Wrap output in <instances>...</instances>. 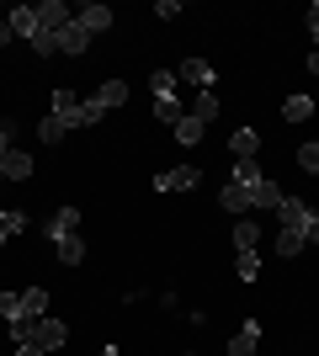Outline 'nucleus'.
Instances as JSON below:
<instances>
[{
    "mask_svg": "<svg viewBox=\"0 0 319 356\" xmlns=\"http://www.w3.org/2000/svg\"><path fill=\"white\" fill-rule=\"evenodd\" d=\"M277 218H282V229L304 234V245H319V213L309 208L304 197H282V202H277Z\"/></svg>",
    "mask_w": 319,
    "mask_h": 356,
    "instance_id": "nucleus-1",
    "label": "nucleus"
},
{
    "mask_svg": "<svg viewBox=\"0 0 319 356\" xmlns=\"http://www.w3.org/2000/svg\"><path fill=\"white\" fill-rule=\"evenodd\" d=\"M192 186H202V170H197V165H170V170L154 176V192H192Z\"/></svg>",
    "mask_w": 319,
    "mask_h": 356,
    "instance_id": "nucleus-2",
    "label": "nucleus"
},
{
    "mask_svg": "<svg viewBox=\"0 0 319 356\" xmlns=\"http://www.w3.org/2000/svg\"><path fill=\"white\" fill-rule=\"evenodd\" d=\"M176 86H197V90H213L218 86V70L208 59H181L176 64Z\"/></svg>",
    "mask_w": 319,
    "mask_h": 356,
    "instance_id": "nucleus-3",
    "label": "nucleus"
},
{
    "mask_svg": "<svg viewBox=\"0 0 319 356\" xmlns=\"http://www.w3.org/2000/svg\"><path fill=\"white\" fill-rule=\"evenodd\" d=\"M69 341V330L54 319V314H43V319H32V341L27 346H38V351H59V346Z\"/></svg>",
    "mask_w": 319,
    "mask_h": 356,
    "instance_id": "nucleus-4",
    "label": "nucleus"
},
{
    "mask_svg": "<svg viewBox=\"0 0 319 356\" xmlns=\"http://www.w3.org/2000/svg\"><path fill=\"white\" fill-rule=\"evenodd\" d=\"M218 202H224V213H250V208H256V192L240 186V181H229L224 192H218Z\"/></svg>",
    "mask_w": 319,
    "mask_h": 356,
    "instance_id": "nucleus-5",
    "label": "nucleus"
},
{
    "mask_svg": "<svg viewBox=\"0 0 319 356\" xmlns=\"http://www.w3.org/2000/svg\"><path fill=\"white\" fill-rule=\"evenodd\" d=\"M75 22H80V27H85V32L96 38V32H106V27H112V11H106L101 0H91V6H80V11H75Z\"/></svg>",
    "mask_w": 319,
    "mask_h": 356,
    "instance_id": "nucleus-6",
    "label": "nucleus"
},
{
    "mask_svg": "<svg viewBox=\"0 0 319 356\" xmlns=\"http://www.w3.org/2000/svg\"><path fill=\"white\" fill-rule=\"evenodd\" d=\"M256 149H261L256 128H234V134H229V154H234V160H256Z\"/></svg>",
    "mask_w": 319,
    "mask_h": 356,
    "instance_id": "nucleus-7",
    "label": "nucleus"
},
{
    "mask_svg": "<svg viewBox=\"0 0 319 356\" xmlns=\"http://www.w3.org/2000/svg\"><path fill=\"white\" fill-rule=\"evenodd\" d=\"M85 48H91V32L80 27V22H69V27L59 32V54H69V59H80Z\"/></svg>",
    "mask_w": 319,
    "mask_h": 356,
    "instance_id": "nucleus-8",
    "label": "nucleus"
},
{
    "mask_svg": "<svg viewBox=\"0 0 319 356\" xmlns=\"http://www.w3.org/2000/svg\"><path fill=\"white\" fill-rule=\"evenodd\" d=\"M32 176V154L27 149H11L6 160H0V181H27Z\"/></svg>",
    "mask_w": 319,
    "mask_h": 356,
    "instance_id": "nucleus-9",
    "label": "nucleus"
},
{
    "mask_svg": "<svg viewBox=\"0 0 319 356\" xmlns=\"http://www.w3.org/2000/svg\"><path fill=\"white\" fill-rule=\"evenodd\" d=\"M256 346H261V325L245 319V330H234V341H229V356H256Z\"/></svg>",
    "mask_w": 319,
    "mask_h": 356,
    "instance_id": "nucleus-10",
    "label": "nucleus"
},
{
    "mask_svg": "<svg viewBox=\"0 0 319 356\" xmlns=\"http://www.w3.org/2000/svg\"><path fill=\"white\" fill-rule=\"evenodd\" d=\"M75 229H80V213L75 208H59L54 218L43 223V239H64V234H75Z\"/></svg>",
    "mask_w": 319,
    "mask_h": 356,
    "instance_id": "nucleus-11",
    "label": "nucleus"
},
{
    "mask_svg": "<svg viewBox=\"0 0 319 356\" xmlns=\"http://www.w3.org/2000/svg\"><path fill=\"white\" fill-rule=\"evenodd\" d=\"M54 118H59L64 128H80V102H75V90H54Z\"/></svg>",
    "mask_w": 319,
    "mask_h": 356,
    "instance_id": "nucleus-12",
    "label": "nucleus"
},
{
    "mask_svg": "<svg viewBox=\"0 0 319 356\" xmlns=\"http://www.w3.org/2000/svg\"><path fill=\"white\" fill-rule=\"evenodd\" d=\"M6 27H11V38H32V32H38L32 6H11V11H6Z\"/></svg>",
    "mask_w": 319,
    "mask_h": 356,
    "instance_id": "nucleus-13",
    "label": "nucleus"
},
{
    "mask_svg": "<svg viewBox=\"0 0 319 356\" xmlns=\"http://www.w3.org/2000/svg\"><path fill=\"white\" fill-rule=\"evenodd\" d=\"M96 106H101V112H112V106H122L128 102V86H122V80H106V86H96V96H91Z\"/></svg>",
    "mask_w": 319,
    "mask_h": 356,
    "instance_id": "nucleus-14",
    "label": "nucleus"
},
{
    "mask_svg": "<svg viewBox=\"0 0 319 356\" xmlns=\"http://www.w3.org/2000/svg\"><path fill=\"white\" fill-rule=\"evenodd\" d=\"M54 250H59L64 266H80V261H85V239H80V234H64V239H54Z\"/></svg>",
    "mask_w": 319,
    "mask_h": 356,
    "instance_id": "nucleus-15",
    "label": "nucleus"
},
{
    "mask_svg": "<svg viewBox=\"0 0 319 356\" xmlns=\"http://www.w3.org/2000/svg\"><path fill=\"white\" fill-rule=\"evenodd\" d=\"M22 314H27V319H43L48 314V287H22Z\"/></svg>",
    "mask_w": 319,
    "mask_h": 356,
    "instance_id": "nucleus-16",
    "label": "nucleus"
},
{
    "mask_svg": "<svg viewBox=\"0 0 319 356\" xmlns=\"http://www.w3.org/2000/svg\"><path fill=\"white\" fill-rule=\"evenodd\" d=\"M154 118L165 122V128H176V122L186 118V112H181V102H176V90H170V96H154Z\"/></svg>",
    "mask_w": 319,
    "mask_h": 356,
    "instance_id": "nucleus-17",
    "label": "nucleus"
},
{
    "mask_svg": "<svg viewBox=\"0 0 319 356\" xmlns=\"http://www.w3.org/2000/svg\"><path fill=\"white\" fill-rule=\"evenodd\" d=\"M256 245H261V223L240 218V223H234V250H256Z\"/></svg>",
    "mask_w": 319,
    "mask_h": 356,
    "instance_id": "nucleus-18",
    "label": "nucleus"
},
{
    "mask_svg": "<svg viewBox=\"0 0 319 356\" xmlns=\"http://www.w3.org/2000/svg\"><path fill=\"white\" fill-rule=\"evenodd\" d=\"M282 118L288 122H309L314 118V96H288V102H282Z\"/></svg>",
    "mask_w": 319,
    "mask_h": 356,
    "instance_id": "nucleus-19",
    "label": "nucleus"
},
{
    "mask_svg": "<svg viewBox=\"0 0 319 356\" xmlns=\"http://www.w3.org/2000/svg\"><path fill=\"white\" fill-rule=\"evenodd\" d=\"M229 181H240V186H250V192H256L261 181H266V170H261L256 160H234V176H229Z\"/></svg>",
    "mask_w": 319,
    "mask_h": 356,
    "instance_id": "nucleus-20",
    "label": "nucleus"
},
{
    "mask_svg": "<svg viewBox=\"0 0 319 356\" xmlns=\"http://www.w3.org/2000/svg\"><path fill=\"white\" fill-rule=\"evenodd\" d=\"M218 106H224V102H218V90H197V102H192V118H197V122H213V118H218Z\"/></svg>",
    "mask_w": 319,
    "mask_h": 356,
    "instance_id": "nucleus-21",
    "label": "nucleus"
},
{
    "mask_svg": "<svg viewBox=\"0 0 319 356\" xmlns=\"http://www.w3.org/2000/svg\"><path fill=\"white\" fill-rule=\"evenodd\" d=\"M22 229H27V213L22 208H0V245H6L11 234H22Z\"/></svg>",
    "mask_w": 319,
    "mask_h": 356,
    "instance_id": "nucleus-22",
    "label": "nucleus"
},
{
    "mask_svg": "<svg viewBox=\"0 0 319 356\" xmlns=\"http://www.w3.org/2000/svg\"><path fill=\"white\" fill-rule=\"evenodd\" d=\"M202 128H208V122H197L192 112H186V118L176 122V128H170V134H176V144H197V138H202Z\"/></svg>",
    "mask_w": 319,
    "mask_h": 356,
    "instance_id": "nucleus-23",
    "label": "nucleus"
},
{
    "mask_svg": "<svg viewBox=\"0 0 319 356\" xmlns=\"http://www.w3.org/2000/svg\"><path fill=\"white\" fill-rule=\"evenodd\" d=\"M277 255H282V261L304 255V234H293V229H277Z\"/></svg>",
    "mask_w": 319,
    "mask_h": 356,
    "instance_id": "nucleus-24",
    "label": "nucleus"
},
{
    "mask_svg": "<svg viewBox=\"0 0 319 356\" xmlns=\"http://www.w3.org/2000/svg\"><path fill=\"white\" fill-rule=\"evenodd\" d=\"M234 271H240V282H256V277H261V250H240Z\"/></svg>",
    "mask_w": 319,
    "mask_h": 356,
    "instance_id": "nucleus-25",
    "label": "nucleus"
},
{
    "mask_svg": "<svg viewBox=\"0 0 319 356\" xmlns=\"http://www.w3.org/2000/svg\"><path fill=\"white\" fill-rule=\"evenodd\" d=\"M27 43H32V54H38V59H54V54H59V38H54V32H43V27L32 32Z\"/></svg>",
    "mask_w": 319,
    "mask_h": 356,
    "instance_id": "nucleus-26",
    "label": "nucleus"
},
{
    "mask_svg": "<svg viewBox=\"0 0 319 356\" xmlns=\"http://www.w3.org/2000/svg\"><path fill=\"white\" fill-rule=\"evenodd\" d=\"M282 197H288V192H282V186H277V181L266 176V181H261V186H256V208H277Z\"/></svg>",
    "mask_w": 319,
    "mask_h": 356,
    "instance_id": "nucleus-27",
    "label": "nucleus"
},
{
    "mask_svg": "<svg viewBox=\"0 0 319 356\" xmlns=\"http://www.w3.org/2000/svg\"><path fill=\"white\" fill-rule=\"evenodd\" d=\"M0 319H6V325L27 319V314H22V293H0Z\"/></svg>",
    "mask_w": 319,
    "mask_h": 356,
    "instance_id": "nucleus-28",
    "label": "nucleus"
},
{
    "mask_svg": "<svg viewBox=\"0 0 319 356\" xmlns=\"http://www.w3.org/2000/svg\"><path fill=\"white\" fill-rule=\"evenodd\" d=\"M64 134H69V128H64V122H59V118H54V112H48V118H43V122H38V138H43V144H59V138H64Z\"/></svg>",
    "mask_w": 319,
    "mask_h": 356,
    "instance_id": "nucleus-29",
    "label": "nucleus"
},
{
    "mask_svg": "<svg viewBox=\"0 0 319 356\" xmlns=\"http://www.w3.org/2000/svg\"><path fill=\"white\" fill-rule=\"evenodd\" d=\"M149 90H154V96H170V90H176V70H154L149 74Z\"/></svg>",
    "mask_w": 319,
    "mask_h": 356,
    "instance_id": "nucleus-30",
    "label": "nucleus"
},
{
    "mask_svg": "<svg viewBox=\"0 0 319 356\" xmlns=\"http://www.w3.org/2000/svg\"><path fill=\"white\" fill-rule=\"evenodd\" d=\"M298 170L319 176V138H314V144H304V149H298Z\"/></svg>",
    "mask_w": 319,
    "mask_h": 356,
    "instance_id": "nucleus-31",
    "label": "nucleus"
},
{
    "mask_svg": "<svg viewBox=\"0 0 319 356\" xmlns=\"http://www.w3.org/2000/svg\"><path fill=\"white\" fill-rule=\"evenodd\" d=\"M101 118H106V112H101L96 102H80V128H96Z\"/></svg>",
    "mask_w": 319,
    "mask_h": 356,
    "instance_id": "nucleus-32",
    "label": "nucleus"
},
{
    "mask_svg": "<svg viewBox=\"0 0 319 356\" xmlns=\"http://www.w3.org/2000/svg\"><path fill=\"white\" fill-rule=\"evenodd\" d=\"M11 138H16V122H6V118H0V160H6V154H11Z\"/></svg>",
    "mask_w": 319,
    "mask_h": 356,
    "instance_id": "nucleus-33",
    "label": "nucleus"
},
{
    "mask_svg": "<svg viewBox=\"0 0 319 356\" xmlns=\"http://www.w3.org/2000/svg\"><path fill=\"white\" fill-rule=\"evenodd\" d=\"M11 341H16V346L32 341V319H16V325H11Z\"/></svg>",
    "mask_w": 319,
    "mask_h": 356,
    "instance_id": "nucleus-34",
    "label": "nucleus"
},
{
    "mask_svg": "<svg viewBox=\"0 0 319 356\" xmlns=\"http://www.w3.org/2000/svg\"><path fill=\"white\" fill-rule=\"evenodd\" d=\"M154 16H160V22H170V16H181V0H160V6H154Z\"/></svg>",
    "mask_w": 319,
    "mask_h": 356,
    "instance_id": "nucleus-35",
    "label": "nucleus"
},
{
    "mask_svg": "<svg viewBox=\"0 0 319 356\" xmlns=\"http://www.w3.org/2000/svg\"><path fill=\"white\" fill-rule=\"evenodd\" d=\"M309 32H314V43H319V0L309 6Z\"/></svg>",
    "mask_w": 319,
    "mask_h": 356,
    "instance_id": "nucleus-36",
    "label": "nucleus"
},
{
    "mask_svg": "<svg viewBox=\"0 0 319 356\" xmlns=\"http://www.w3.org/2000/svg\"><path fill=\"white\" fill-rule=\"evenodd\" d=\"M16 356H48V351H38V346H16Z\"/></svg>",
    "mask_w": 319,
    "mask_h": 356,
    "instance_id": "nucleus-37",
    "label": "nucleus"
},
{
    "mask_svg": "<svg viewBox=\"0 0 319 356\" xmlns=\"http://www.w3.org/2000/svg\"><path fill=\"white\" fill-rule=\"evenodd\" d=\"M6 43H11V27H6V22H0V48H6Z\"/></svg>",
    "mask_w": 319,
    "mask_h": 356,
    "instance_id": "nucleus-38",
    "label": "nucleus"
},
{
    "mask_svg": "<svg viewBox=\"0 0 319 356\" xmlns=\"http://www.w3.org/2000/svg\"><path fill=\"white\" fill-rule=\"evenodd\" d=\"M309 70H314V74H319V48H314V54H309Z\"/></svg>",
    "mask_w": 319,
    "mask_h": 356,
    "instance_id": "nucleus-39",
    "label": "nucleus"
},
{
    "mask_svg": "<svg viewBox=\"0 0 319 356\" xmlns=\"http://www.w3.org/2000/svg\"><path fill=\"white\" fill-rule=\"evenodd\" d=\"M96 356H117V346H101V351H96Z\"/></svg>",
    "mask_w": 319,
    "mask_h": 356,
    "instance_id": "nucleus-40",
    "label": "nucleus"
},
{
    "mask_svg": "<svg viewBox=\"0 0 319 356\" xmlns=\"http://www.w3.org/2000/svg\"><path fill=\"white\" fill-rule=\"evenodd\" d=\"M186 356H192V351H186Z\"/></svg>",
    "mask_w": 319,
    "mask_h": 356,
    "instance_id": "nucleus-41",
    "label": "nucleus"
}]
</instances>
